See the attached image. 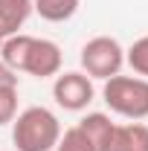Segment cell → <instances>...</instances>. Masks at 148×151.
I'll use <instances>...</instances> for the list:
<instances>
[{
	"label": "cell",
	"mask_w": 148,
	"mask_h": 151,
	"mask_svg": "<svg viewBox=\"0 0 148 151\" xmlns=\"http://www.w3.org/2000/svg\"><path fill=\"white\" fill-rule=\"evenodd\" d=\"M78 61H81V73L84 76L108 81L111 76L122 73V67H125V47L111 35H96L81 47Z\"/></svg>",
	"instance_id": "obj_4"
},
{
	"label": "cell",
	"mask_w": 148,
	"mask_h": 151,
	"mask_svg": "<svg viewBox=\"0 0 148 151\" xmlns=\"http://www.w3.org/2000/svg\"><path fill=\"white\" fill-rule=\"evenodd\" d=\"M55 151H96V148L90 145V139L81 134V128H78V125H73V128L61 131V139H58Z\"/></svg>",
	"instance_id": "obj_11"
},
{
	"label": "cell",
	"mask_w": 148,
	"mask_h": 151,
	"mask_svg": "<svg viewBox=\"0 0 148 151\" xmlns=\"http://www.w3.org/2000/svg\"><path fill=\"white\" fill-rule=\"evenodd\" d=\"M78 128H81V134L90 139V145L96 151H108V145H111V137H113V128H116V122H113L108 113H84L81 119H78Z\"/></svg>",
	"instance_id": "obj_6"
},
{
	"label": "cell",
	"mask_w": 148,
	"mask_h": 151,
	"mask_svg": "<svg viewBox=\"0 0 148 151\" xmlns=\"http://www.w3.org/2000/svg\"><path fill=\"white\" fill-rule=\"evenodd\" d=\"M81 0H32V9L50 23H64L78 12Z\"/></svg>",
	"instance_id": "obj_9"
},
{
	"label": "cell",
	"mask_w": 148,
	"mask_h": 151,
	"mask_svg": "<svg viewBox=\"0 0 148 151\" xmlns=\"http://www.w3.org/2000/svg\"><path fill=\"white\" fill-rule=\"evenodd\" d=\"M125 64L134 70V76L148 78V35L137 38L128 50H125Z\"/></svg>",
	"instance_id": "obj_10"
},
{
	"label": "cell",
	"mask_w": 148,
	"mask_h": 151,
	"mask_svg": "<svg viewBox=\"0 0 148 151\" xmlns=\"http://www.w3.org/2000/svg\"><path fill=\"white\" fill-rule=\"evenodd\" d=\"M18 116V87H0V125Z\"/></svg>",
	"instance_id": "obj_12"
},
{
	"label": "cell",
	"mask_w": 148,
	"mask_h": 151,
	"mask_svg": "<svg viewBox=\"0 0 148 151\" xmlns=\"http://www.w3.org/2000/svg\"><path fill=\"white\" fill-rule=\"evenodd\" d=\"M61 122L50 108L29 105L12 119V142L18 151H55Z\"/></svg>",
	"instance_id": "obj_2"
},
{
	"label": "cell",
	"mask_w": 148,
	"mask_h": 151,
	"mask_svg": "<svg viewBox=\"0 0 148 151\" xmlns=\"http://www.w3.org/2000/svg\"><path fill=\"white\" fill-rule=\"evenodd\" d=\"M96 96V87H93V78L84 76L81 70H70V73H58L55 81H52V99H55L58 108L64 111H87V105Z\"/></svg>",
	"instance_id": "obj_5"
},
{
	"label": "cell",
	"mask_w": 148,
	"mask_h": 151,
	"mask_svg": "<svg viewBox=\"0 0 148 151\" xmlns=\"http://www.w3.org/2000/svg\"><path fill=\"white\" fill-rule=\"evenodd\" d=\"M0 47H3V32H0Z\"/></svg>",
	"instance_id": "obj_14"
},
{
	"label": "cell",
	"mask_w": 148,
	"mask_h": 151,
	"mask_svg": "<svg viewBox=\"0 0 148 151\" xmlns=\"http://www.w3.org/2000/svg\"><path fill=\"white\" fill-rule=\"evenodd\" d=\"M0 87H18V73L0 61Z\"/></svg>",
	"instance_id": "obj_13"
},
{
	"label": "cell",
	"mask_w": 148,
	"mask_h": 151,
	"mask_svg": "<svg viewBox=\"0 0 148 151\" xmlns=\"http://www.w3.org/2000/svg\"><path fill=\"white\" fill-rule=\"evenodd\" d=\"M102 99L111 108V113L128 119V122H142L148 119V78L139 76H111L102 87Z\"/></svg>",
	"instance_id": "obj_3"
},
{
	"label": "cell",
	"mask_w": 148,
	"mask_h": 151,
	"mask_svg": "<svg viewBox=\"0 0 148 151\" xmlns=\"http://www.w3.org/2000/svg\"><path fill=\"white\" fill-rule=\"evenodd\" d=\"M0 61L6 67H12L15 73H26L35 78H55L61 73V64H64V52L50 38L18 32V35L3 38Z\"/></svg>",
	"instance_id": "obj_1"
},
{
	"label": "cell",
	"mask_w": 148,
	"mask_h": 151,
	"mask_svg": "<svg viewBox=\"0 0 148 151\" xmlns=\"http://www.w3.org/2000/svg\"><path fill=\"white\" fill-rule=\"evenodd\" d=\"M32 0H0V32L3 38L18 35L32 18Z\"/></svg>",
	"instance_id": "obj_8"
},
{
	"label": "cell",
	"mask_w": 148,
	"mask_h": 151,
	"mask_svg": "<svg viewBox=\"0 0 148 151\" xmlns=\"http://www.w3.org/2000/svg\"><path fill=\"white\" fill-rule=\"evenodd\" d=\"M108 151H148V125L142 122L116 125Z\"/></svg>",
	"instance_id": "obj_7"
}]
</instances>
